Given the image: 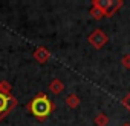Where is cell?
Masks as SVG:
<instances>
[{"label":"cell","instance_id":"obj_1","mask_svg":"<svg viewBox=\"0 0 130 126\" xmlns=\"http://www.w3.org/2000/svg\"><path fill=\"white\" fill-rule=\"evenodd\" d=\"M29 109H31V112H32L35 117L43 118V117L49 115V112L52 111V103L49 102V98H47L44 94H38V95L31 102Z\"/></svg>","mask_w":130,"mask_h":126},{"label":"cell","instance_id":"obj_2","mask_svg":"<svg viewBox=\"0 0 130 126\" xmlns=\"http://www.w3.org/2000/svg\"><path fill=\"white\" fill-rule=\"evenodd\" d=\"M106 42H107V37H106V34H104L103 31H95V32H92V35H90V43H92L93 46L101 48Z\"/></svg>","mask_w":130,"mask_h":126},{"label":"cell","instance_id":"obj_3","mask_svg":"<svg viewBox=\"0 0 130 126\" xmlns=\"http://www.w3.org/2000/svg\"><path fill=\"white\" fill-rule=\"evenodd\" d=\"M49 57H51V54H49V51L44 49V48H37V51L34 52V58H35L38 63H44V61H47Z\"/></svg>","mask_w":130,"mask_h":126},{"label":"cell","instance_id":"obj_4","mask_svg":"<svg viewBox=\"0 0 130 126\" xmlns=\"http://www.w3.org/2000/svg\"><path fill=\"white\" fill-rule=\"evenodd\" d=\"M9 102H11V97H8L3 91H0V114H3L9 108Z\"/></svg>","mask_w":130,"mask_h":126},{"label":"cell","instance_id":"obj_5","mask_svg":"<svg viewBox=\"0 0 130 126\" xmlns=\"http://www.w3.org/2000/svg\"><path fill=\"white\" fill-rule=\"evenodd\" d=\"M51 91L52 92H55V94H58V92H61L63 91V88H64V85H63V82L61 80H54L52 83H51Z\"/></svg>","mask_w":130,"mask_h":126},{"label":"cell","instance_id":"obj_6","mask_svg":"<svg viewBox=\"0 0 130 126\" xmlns=\"http://www.w3.org/2000/svg\"><path fill=\"white\" fill-rule=\"evenodd\" d=\"M78 103H80V98H78L77 95L71 94V95L68 97V105H69L71 108H75V106H78Z\"/></svg>","mask_w":130,"mask_h":126},{"label":"cell","instance_id":"obj_7","mask_svg":"<svg viewBox=\"0 0 130 126\" xmlns=\"http://www.w3.org/2000/svg\"><path fill=\"white\" fill-rule=\"evenodd\" d=\"M95 123H96V126H106L107 124V117L101 114V115H98L95 118Z\"/></svg>","mask_w":130,"mask_h":126},{"label":"cell","instance_id":"obj_8","mask_svg":"<svg viewBox=\"0 0 130 126\" xmlns=\"http://www.w3.org/2000/svg\"><path fill=\"white\" fill-rule=\"evenodd\" d=\"M92 16H93V17H96V19H101V17H103V11H101L98 6H95V5H93V9H92Z\"/></svg>","mask_w":130,"mask_h":126},{"label":"cell","instance_id":"obj_9","mask_svg":"<svg viewBox=\"0 0 130 126\" xmlns=\"http://www.w3.org/2000/svg\"><path fill=\"white\" fill-rule=\"evenodd\" d=\"M122 105L130 111V94H127L125 97H124V100H122Z\"/></svg>","mask_w":130,"mask_h":126},{"label":"cell","instance_id":"obj_10","mask_svg":"<svg viewBox=\"0 0 130 126\" xmlns=\"http://www.w3.org/2000/svg\"><path fill=\"white\" fill-rule=\"evenodd\" d=\"M121 61H122V65H124L125 68H130V55H124Z\"/></svg>","mask_w":130,"mask_h":126},{"label":"cell","instance_id":"obj_11","mask_svg":"<svg viewBox=\"0 0 130 126\" xmlns=\"http://www.w3.org/2000/svg\"><path fill=\"white\" fill-rule=\"evenodd\" d=\"M122 126H130V124H128V123H124V124H122Z\"/></svg>","mask_w":130,"mask_h":126}]
</instances>
